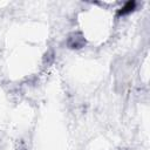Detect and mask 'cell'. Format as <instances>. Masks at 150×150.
I'll use <instances>...</instances> for the list:
<instances>
[{"label":"cell","mask_w":150,"mask_h":150,"mask_svg":"<svg viewBox=\"0 0 150 150\" xmlns=\"http://www.w3.org/2000/svg\"><path fill=\"white\" fill-rule=\"evenodd\" d=\"M111 19L105 8H91L82 13L81 35L82 39L93 43L102 42L107 39L111 28Z\"/></svg>","instance_id":"obj_1"}]
</instances>
